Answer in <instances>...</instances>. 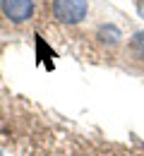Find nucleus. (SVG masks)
Wrapping results in <instances>:
<instances>
[{"mask_svg":"<svg viewBox=\"0 0 144 156\" xmlns=\"http://www.w3.org/2000/svg\"><path fill=\"white\" fill-rule=\"evenodd\" d=\"M51 17L58 22V24H79L86 20V12H89V2L86 0H51V7H48Z\"/></svg>","mask_w":144,"mask_h":156,"instance_id":"1","label":"nucleus"},{"mask_svg":"<svg viewBox=\"0 0 144 156\" xmlns=\"http://www.w3.org/2000/svg\"><path fill=\"white\" fill-rule=\"evenodd\" d=\"M0 156H2V151H0Z\"/></svg>","mask_w":144,"mask_h":156,"instance_id":"6","label":"nucleus"},{"mask_svg":"<svg viewBox=\"0 0 144 156\" xmlns=\"http://www.w3.org/2000/svg\"><path fill=\"white\" fill-rule=\"evenodd\" d=\"M2 17L12 24H24L34 15V0H0Z\"/></svg>","mask_w":144,"mask_h":156,"instance_id":"2","label":"nucleus"},{"mask_svg":"<svg viewBox=\"0 0 144 156\" xmlns=\"http://www.w3.org/2000/svg\"><path fill=\"white\" fill-rule=\"evenodd\" d=\"M130 51H132V55L137 60H144V31H135L132 36H130Z\"/></svg>","mask_w":144,"mask_h":156,"instance_id":"4","label":"nucleus"},{"mask_svg":"<svg viewBox=\"0 0 144 156\" xmlns=\"http://www.w3.org/2000/svg\"><path fill=\"white\" fill-rule=\"evenodd\" d=\"M137 12H139V17H144V0L137 2Z\"/></svg>","mask_w":144,"mask_h":156,"instance_id":"5","label":"nucleus"},{"mask_svg":"<svg viewBox=\"0 0 144 156\" xmlns=\"http://www.w3.org/2000/svg\"><path fill=\"white\" fill-rule=\"evenodd\" d=\"M96 39L101 43H106V46H118V41H123V34H120V29L115 24H103L99 29V34H96Z\"/></svg>","mask_w":144,"mask_h":156,"instance_id":"3","label":"nucleus"}]
</instances>
